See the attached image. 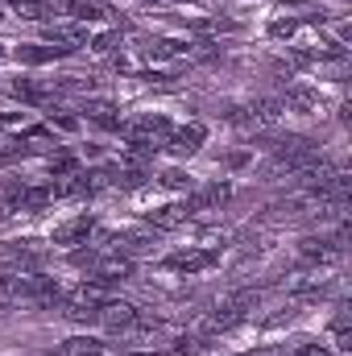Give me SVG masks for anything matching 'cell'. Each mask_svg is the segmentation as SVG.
I'll return each mask as SVG.
<instances>
[{"label":"cell","instance_id":"cell-6","mask_svg":"<svg viewBox=\"0 0 352 356\" xmlns=\"http://www.w3.org/2000/svg\"><path fill=\"white\" fill-rule=\"evenodd\" d=\"M340 241H332V236H311V241H303V257L307 261H319V266H332V261H340Z\"/></svg>","mask_w":352,"mask_h":356},{"label":"cell","instance_id":"cell-21","mask_svg":"<svg viewBox=\"0 0 352 356\" xmlns=\"http://www.w3.org/2000/svg\"><path fill=\"white\" fill-rule=\"evenodd\" d=\"M269 33H273V38H290V33H294V21H273Z\"/></svg>","mask_w":352,"mask_h":356},{"label":"cell","instance_id":"cell-13","mask_svg":"<svg viewBox=\"0 0 352 356\" xmlns=\"http://www.w3.org/2000/svg\"><path fill=\"white\" fill-rule=\"evenodd\" d=\"M58 356H104V344L91 340V336H71V340L58 348Z\"/></svg>","mask_w":352,"mask_h":356},{"label":"cell","instance_id":"cell-18","mask_svg":"<svg viewBox=\"0 0 352 356\" xmlns=\"http://www.w3.org/2000/svg\"><path fill=\"white\" fill-rule=\"evenodd\" d=\"M162 186L182 191V186H191V175H182V170H166V175H162Z\"/></svg>","mask_w":352,"mask_h":356},{"label":"cell","instance_id":"cell-14","mask_svg":"<svg viewBox=\"0 0 352 356\" xmlns=\"http://www.w3.org/2000/svg\"><path fill=\"white\" fill-rule=\"evenodd\" d=\"M282 108H298V112H311V108H319V95L307 88H294L290 95H286V104Z\"/></svg>","mask_w":352,"mask_h":356},{"label":"cell","instance_id":"cell-19","mask_svg":"<svg viewBox=\"0 0 352 356\" xmlns=\"http://www.w3.org/2000/svg\"><path fill=\"white\" fill-rule=\"evenodd\" d=\"M112 46H116V33H99V38L91 42V50H95V54H108Z\"/></svg>","mask_w":352,"mask_h":356},{"label":"cell","instance_id":"cell-5","mask_svg":"<svg viewBox=\"0 0 352 356\" xmlns=\"http://www.w3.org/2000/svg\"><path fill=\"white\" fill-rule=\"evenodd\" d=\"M91 232H95V220H91V216H75V220L58 224L50 241H54V245H88Z\"/></svg>","mask_w":352,"mask_h":356},{"label":"cell","instance_id":"cell-2","mask_svg":"<svg viewBox=\"0 0 352 356\" xmlns=\"http://www.w3.org/2000/svg\"><path fill=\"white\" fill-rule=\"evenodd\" d=\"M95 319L104 323V332H108V336H129V332L137 327V319H141V315H137V307H129V302H116V298H112V302H104V307H99V315H95Z\"/></svg>","mask_w":352,"mask_h":356},{"label":"cell","instance_id":"cell-17","mask_svg":"<svg viewBox=\"0 0 352 356\" xmlns=\"http://www.w3.org/2000/svg\"><path fill=\"white\" fill-rule=\"evenodd\" d=\"M17 99H25V104H42L46 95H50V88H42V83H17Z\"/></svg>","mask_w":352,"mask_h":356},{"label":"cell","instance_id":"cell-8","mask_svg":"<svg viewBox=\"0 0 352 356\" xmlns=\"http://www.w3.org/2000/svg\"><path fill=\"white\" fill-rule=\"evenodd\" d=\"M54 199H58V186H54V182H42V186H21L17 207H21V211H42V207H50Z\"/></svg>","mask_w":352,"mask_h":356},{"label":"cell","instance_id":"cell-9","mask_svg":"<svg viewBox=\"0 0 352 356\" xmlns=\"http://www.w3.org/2000/svg\"><path fill=\"white\" fill-rule=\"evenodd\" d=\"M232 191H228V182H216V186H207V191H199V195H191V199H182L186 203V211L195 216V211H207V207H216V203H224Z\"/></svg>","mask_w":352,"mask_h":356},{"label":"cell","instance_id":"cell-1","mask_svg":"<svg viewBox=\"0 0 352 356\" xmlns=\"http://www.w3.org/2000/svg\"><path fill=\"white\" fill-rule=\"evenodd\" d=\"M104 302H112V286L99 282V277H91V282H83V286L71 290V298H67V315H71V319H95Z\"/></svg>","mask_w":352,"mask_h":356},{"label":"cell","instance_id":"cell-12","mask_svg":"<svg viewBox=\"0 0 352 356\" xmlns=\"http://www.w3.org/2000/svg\"><path fill=\"white\" fill-rule=\"evenodd\" d=\"M83 112L91 116V124H95V129H120V112H116L112 104H104V99H95V104H88Z\"/></svg>","mask_w":352,"mask_h":356},{"label":"cell","instance_id":"cell-11","mask_svg":"<svg viewBox=\"0 0 352 356\" xmlns=\"http://www.w3.org/2000/svg\"><path fill=\"white\" fill-rule=\"evenodd\" d=\"M278 116H282V99H253L249 104V124H278Z\"/></svg>","mask_w":352,"mask_h":356},{"label":"cell","instance_id":"cell-4","mask_svg":"<svg viewBox=\"0 0 352 356\" xmlns=\"http://www.w3.org/2000/svg\"><path fill=\"white\" fill-rule=\"evenodd\" d=\"M216 261H220L216 249H186V253L166 257V269H178V273H203V269H211Z\"/></svg>","mask_w":352,"mask_h":356},{"label":"cell","instance_id":"cell-10","mask_svg":"<svg viewBox=\"0 0 352 356\" xmlns=\"http://www.w3.org/2000/svg\"><path fill=\"white\" fill-rule=\"evenodd\" d=\"M129 273H133V261H129L125 253L104 257V261L95 266V277H99V282H108V286H112V282H120V277H129Z\"/></svg>","mask_w":352,"mask_h":356},{"label":"cell","instance_id":"cell-15","mask_svg":"<svg viewBox=\"0 0 352 356\" xmlns=\"http://www.w3.org/2000/svg\"><path fill=\"white\" fill-rule=\"evenodd\" d=\"M13 8H17V17H25V21H38V17H46L50 13V4L46 0H8Z\"/></svg>","mask_w":352,"mask_h":356},{"label":"cell","instance_id":"cell-20","mask_svg":"<svg viewBox=\"0 0 352 356\" xmlns=\"http://www.w3.org/2000/svg\"><path fill=\"white\" fill-rule=\"evenodd\" d=\"M294 356H332L328 344H303V348H294Z\"/></svg>","mask_w":352,"mask_h":356},{"label":"cell","instance_id":"cell-3","mask_svg":"<svg viewBox=\"0 0 352 356\" xmlns=\"http://www.w3.org/2000/svg\"><path fill=\"white\" fill-rule=\"evenodd\" d=\"M203 137H207V124L191 120V124H182V129H170L166 149H170V154H178V158H186V154H195V149L203 145Z\"/></svg>","mask_w":352,"mask_h":356},{"label":"cell","instance_id":"cell-7","mask_svg":"<svg viewBox=\"0 0 352 356\" xmlns=\"http://www.w3.org/2000/svg\"><path fill=\"white\" fill-rule=\"evenodd\" d=\"M186 220H191L186 203H162V207H154V211H150V228H158V232H170V228H182Z\"/></svg>","mask_w":352,"mask_h":356},{"label":"cell","instance_id":"cell-16","mask_svg":"<svg viewBox=\"0 0 352 356\" xmlns=\"http://www.w3.org/2000/svg\"><path fill=\"white\" fill-rule=\"evenodd\" d=\"M50 175L54 178L79 175V158H75V154H58V158H50Z\"/></svg>","mask_w":352,"mask_h":356}]
</instances>
